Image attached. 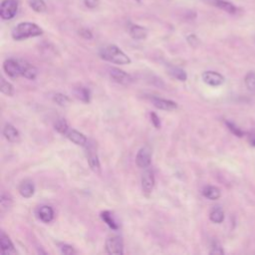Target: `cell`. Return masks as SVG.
I'll use <instances>...</instances> for the list:
<instances>
[{
    "label": "cell",
    "mask_w": 255,
    "mask_h": 255,
    "mask_svg": "<svg viewBox=\"0 0 255 255\" xmlns=\"http://www.w3.org/2000/svg\"><path fill=\"white\" fill-rule=\"evenodd\" d=\"M43 34V29L32 22H21L17 24L12 32V38L16 41H22L26 40L28 38H33V37H38Z\"/></svg>",
    "instance_id": "obj_1"
},
{
    "label": "cell",
    "mask_w": 255,
    "mask_h": 255,
    "mask_svg": "<svg viewBox=\"0 0 255 255\" xmlns=\"http://www.w3.org/2000/svg\"><path fill=\"white\" fill-rule=\"evenodd\" d=\"M100 57L105 61L117 65H128L131 63L130 58L114 44L102 48L100 50Z\"/></svg>",
    "instance_id": "obj_2"
},
{
    "label": "cell",
    "mask_w": 255,
    "mask_h": 255,
    "mask_svg": "<svg viewBox=\"0 0 255 255\" xmlns=\"http://www.w3.org/2000/svg\"><path fill=\"white\" fill-rule=\"evenodd\" d=\"M106 252L111 255H122L124 254V243L123 239L119 235H113L106 240Z\"/></svg>",
    "instance_id": "obj_3"
},
{
    "label": "cell",
    "mask_w": 255,
    "mask_h": 255,
    "mask_svg": "<svg viewBox=\"0 0 255 255\" xmlns=\"http://www.w3.org/2000/svg\"><path fill=\"white\" fill-rule=\"evenodd\" d=\"M18 11L17 0H3L0 6V17L2 20H11Z\"/></svg>",
    "instance_id": "obj_4"
},
{
    "label": "cell",
    "mask_w": 255,
    "mask_h": 255,
    "mask_svg": "<svg viewBox=\"0 0 255 255\" xmlns=\"http://www.w3.org/2000/svg\"><path fill=\"white\" fill-rule=\"evenodd\" d=\"M151 162V148L144 145L139 148L135 155V163L140 168H147Z\"/></svg>",
    "instance_id": "obj_5"
},
{
    "label": "cell",
    "mask_w": 255,
    "mask_h": 255,
    "mask_svg": "<svg viewBox=\"0 0 255 255\" xmlns=\"http://www.w3.org/2000/svg\"><path fill=\"white\" fill-rule=\"evenodd\" d=\"M3 70L8 77L13 79L21 76V66L19 60L7 59L3 63Z\"/></svg>",
    "instance_id": "obj_6"
},
{
    "label": "cell",
    "mask_w": 255,
    "mask_h": 255,
    "mask_svg": "<svg viewBox=\"0 0 255 255\" xmlns=\"http://www.w3.org/2000/svg\"><path fill=\"white\" fill-rule=\"evenodd\" d=\"M155 183V178H154V173L150 169L144 170V172L141 175V189L142 192L145 195H148L151 193Z\"/></svg>",
    "instance_id": "obj_7"
},
{
    "label": "cell",
    "mask_w": 255,
    "mask_h": 255,
    "mask_svg": "<svg viewBox=\"0 0 255 255\" xmlns=\"http://www.w3.org/2000/svg\"><path fill=\"white\" fill-rule=\"evenodd\" d=\"M109 74H110V77L112 78V80L118 84L128 85L131 82V77L128 73H126L125 71H123L119 68H115V67L110 68Z\"/></svg>",
    "instance_id": "obj_8"
},
{
    "label": "cell",
    "mask_w": 255,
    "mask_h": 255,
    "mask_svg": "<svg viewBox=\"0 0 255 255\" xmlns=\"http://www.w3.org/2000/svg\"><path fill=\"white\" fill-rule=\"evenodd\" d=\"M202 80L205 84L212 86V87H217L224 83V77L221 74L214 72V71L203 72Z\"/></svg>",
    "instance_id": "obj_9"
},
{
    "label": "cell",
    "mask_w": 255,
    "mask_h": 255,
    "mask_svg": "<svg viewBox=\"0 0 255 255\" xmlns=\"http://www.w3.org/2000/svg\"><path fill=\"white\" fill-rule=\"evenodd\" d=\"M86 153H87V160H88V163H89L91 169L95 173L101 174V172H102L101 163H100V159H99V156H98L96 150L92 146H89V147H87Z\"/></svg>",
    "instance_id": "obj_10"
},
{
    "label": "cell",
    "mask_w": 255,
    "mask_h": 255,
    "mask_svg": "<svg viewBox=\"0 0 255 255\" xmlns=\"http://www.w3.org/2000/svg\"><path fill=\"white\" fill-rule=\"evenodd\" d=\"M21 66V76L28 80H35L38 75V69L25 60H19Z\"/></svg>",
    "instance_id": "obj_11"
},
{
    "label": "cell",
    "mask_w": 255,
    "mask_h": 255,
    "mask_svg": "<svg viewBox=\"0 0 255 255\" xmlns=\"http://www.w3.org/2000/svg\"><path fill=\"white\" fill-rule=\"evenodd\" d=\"M150 100L152 105L156 109L163 110V111H173L177 109V104L171 100H166L158 97H152Z\"/></svg>",
    "instance_id": "obj_12"
},
{
    "label": "cell",
    "mask_w": 255,
    "mask_h": 255,
    "mask_svg": "<svg viewBox=\"0 0 255 255\" xmlns=\"http://www.w3.org/2000/svg\"><path fill=\"white\" fill-rule=\"evenodd\" d=\"M65 136L69 140L74 142L75 144L83 145V146H86L88 144L87 136L84 133H82L81 131H78V130H76L74 128H69L68 131L65 133Z\"/></svg>",
    "instance_id": "obj_13"
},
{
    "label": "cell",
    "mask_w": 255,
    "mask_h": 255,
    "mask_svg": "<svg viewBox=\"0 0 255 255\" xmlns=\"http://www.w3.org/2000/svg\"><path fill=\"white\" fill-rule=\"evenodd\" d=\"M0 246H1V253L3 255H10V254L17 253L14 247V244L3 231H1V234H0Z\"/></svg>",
    "instance_id": "obj_14"
},
{
    "label": "cell",
    "mask_w": 255,
    "mask_h": 255,
    "mask_svg": "<svg viewBox=\"0 0 255 255\" xmlns=\"http://www.w3.org/2000/svg\"><path fill=\"white\" fill-rule=\"evenodd\" d=\"M18 190L21 196H23L24 198H30L35 193V185L30 179H25L19 184Z\"/></svg>",
    "instance_id": "obj_15"
},
{
    "label": "cell",
    "mask_w": 255,
    "mask_h": 255,
    "mask_svg": "<svg viewBox=\"0 0 255 255\" xmlns=\"http://www.w3.org/2000/svg\"><path fill=\"white\" fill-rule=\"evenodd\" d=\"M128 34L134 40H143L147 36V30L139 25L131 24L128 27Z\"/></svg>",
    "instance_id": "obj_16"
},
{
    "label": "cell",
    "mask_w": 255,
    "mask_h": 255,
    "mask_svg": "<svg viewBox=\"0 0 255 255\" xmlns=\"http://www.w3.org/2000/svg\"><path fill=\"white\" fill-rule=\"evenodd\" d=\"M3 135L10 142H16L20 138V133L18 129L11 124H6L3 128Z\"/></svg>",
    "instance_id": "obj_17"
},
{
    "label": "cell",
    "mask_w": 255,
    "mask_h": 255,
    "mask_svg": "<svg viewBox=\"0 0 255 255\" xmlns=\"http://www.w3.org/2000/svg\"><path fill=\"white\" fill-rule=\"evenodd\" d=\"M38 215H39V218L45 222V223H49L53 220L54 218V210L51 206H48V205H43L39 208L38 210Z\"/></svg>",
    "instance_id": "obj_18"
},
{
    "label": "cell",
    "mask_w": 255,
    "mask_h": 255,
    "mask_svg": "<svg viewBox=\"0 0 255 255\" xmlns=\"http://www.w3.org/2000/svg\"><path fill=\"white\" fill-rule=\"evenodd\" d=\"M212 4L229 14H235L237 11V8L231 2L226 0H212Z\"/></svg>",
    "instance_id": "obj_19"
},
{
    "label": "cell",
    "mask_w": 255,
    "mask_h": 255,
    "mask_svg": "<svg viewBox=\"0 0 255 255\" xmlns=\"http://www.w3.org/2000/svg\"><path fill=\"white\" fill-rule=\"evenodd\" d=\"M202 194L204 197L210 199V200H216L220 197L221 192L220 189L213 185H207L202 189Z\"/></svg>",
    "instance_id": "obj_20"
},
{
    "label": "cell",
    "mask_w": 255,
    "mask_h": 255,
    "mask_svg": "<svg viewBox=\"0 0 255 255\" xmlns=\"http://www.w3.org/2000/svg\"><path fill=\"white\" fill-rule=\"evenodd\" d=\"M101 219L113 230H118L119 229V224L117 223V221L115 220V218L113 217V214L109 211V210H105L103 212H101Z\"/></svg>",
    "instance_id": "obj_21"
},
{
    "label": "cell",
    "mask_w": 255,
    "mask_h": 255,
    "mask_svg": "<svg viewBox=\"0 0 255 255\" xmlns=\"http://www.w3.org/2000/svg\"><path fill=\"white\" fill-rule=\"evenodd\" d=\"M74 94L75 96L80 100L82 101L83 103H89L90 100H91V93H90V90L88 88H85V87H78L74 90Z\"/></svg>",
    "instance_id": "obj_22"
},
{
    "label": "cell",
    "mask_w": 255,
    "mask_h": 255,
    "mask_svg": "<svg viewBox=\"0 0 255 255\" xmlns=\"http://www.w3.org/2000/svg\"><path fill=\"white\" fill-rule=\"evenodd\" d=\"M168 73L175 78L176 80L180 81V82H185L187 80V75L185 73L184 70H182L181 68L178 67H174V66H170L168 68Z\"/></svg>",
    "instance_id": "obj_23"
},
{
    "label": "cell",
    "mask_w": 255,
    "mask_h": 255,
    "mask_svg": "<svg viewBox=\"0 0 255 255\" xmlns=\"http://www.w3.org/2000/svg\"><path fill=\"white\" fill-rule=\"evenodd\" d=\"M209 218L214 223H221L224 220V212L220 207L216 206L210 211Z\"/></svg>",
    "instance_id": "obj_24"
},
{
    "label": "cell",
    "mask_w": 255,
    "mask_h": 255,
    "mask_svg": "<svg viewBox=\"0 0 255 255\" xmlns=\"http://www.w3.org/2000/svg\"><path fill=\"white\" fill-rule=\"evenodd\" d=\"M0 91L2 94L11 97L14 95V87L11 83H9L8 81H6L4 78H1V82H0Z\"/></svg>",
    "instance_id": "obj_25"
},
{
    "label": "cell",
    "mask_w": 255,
    "mask_h": 255,
    "mask_svg": "<svg viewBox=\"0 0 255 255\" xmlns=\"http://www.w3.org/2000/svg\"><path fill=\"white\" fill-rule=\"evenodd\" d=\"M29 5L37 13H44L47 11V5L44 0H30Z\"/></svg>",
    "instance_id": "obj_26"
},
{
    "label": "cell",
    "mask_w": 255,
    "mask_h": 255,
    "mask_svg": "<svg viewBox=\"0 0 255 255\" xmlns=\"http://www.w3.org/2000/svg\"><path fill=\"white\" fill-rule=\"evenodd\" d=\"M54 128H55V129H56L58 132H60V133H62V134H64V135H65V133L68 131V129L70 128L69 126H68L67 121H66L65 119H63V118L58 119V120L55 122Z\"/></svg>",
    "instance_id": "obj_27"
},
{
    "label": "cell",
    "mask_w": 255,
    "mask_h": 255,
    "mask_svg": "<svg viewBox=\"0 0 255 255\" xmlns=\"http://www.w3.org/2000/svg\"><path fill=\"white\" fill-rule=\"evenodd\" d=\"M53 100H54V102H55L56 104H58V105L61 106V107H67V106L70 104V99H69V97L66 96V95H64V94H61V93L56 94V95L54 96Z\"/></svg>",
    "instance_id": "obj_28"
},
{
    "label": "cell",
    "mask_w": 255,
    "mask_h": 255,
    "mask_svg": "<svg viewBox=\"0 0 255 255\" xmlns=\"http://www.w3.org/2000/svg\"><path fill=\"white\" fill-rule=\"evenodd\" d=\"M245 85L250 92H255V72H249L246 75Z\"/></svg>",
    "instance_id": "obj_29"
},
{
    "label": "cell",
    "mask_w": 255,
    "mask_h": 255,
    "mask_svg": "<svg viewBox=\"0 0 255 255\" xmlns=\"http://www.w3.org/2000/svg\"><path fill=\"white\" fill-rule=\"evenodd\" d=\"M0 204H1V210L4 211V210H7L11 204H12V198L9 194L3 192L1 194V199H0Z\"/></svg>",
    "instance_id": "obj_30"
},
{
    "label": "cell",
    "mask_w": 255,
    "mask_h": 255,
    "mask_svg": "<svg viewBox=\"0 0 255 255\" xmlns=\"http://www.w3.org/2000/svg\"><path fill=\"white\" fill-rule=\"evenodd\" d=\"M225 124H226L227 128H229V130H230L233 134H235L236 136H239V137L243 136L244 132H243L239 128H237L233 123H231V122H225Z\"/></svg>",
    "instance_id": "obj_31"
},
{
    "label": "cell",
    "mask_w": 255,
    "mask_h": 255,
    "mask_svg": "<svg viewBox=\"0 0 255 255\" xmlns=\"http://www.w3.org/2000/svg\"><path fill=\"white\" fill-rule=\"evenodd\" d=\"M60 250H61V252L63 254H66V255H71V254H75L76 253V251H75L73 246L65 244V243L60 245Z\"/></svg>",
    "instance_id": "obj_32"
},
{
    "label": "cell",
    "mask_w": 255,
    "mask_h": 255,
    "mask_svg": "<svg viewBox=\"0 0 255 255\" xmlns=\"http://www.w3.org/2000/svg\"><path fill=\"white\" fill-rule=\"evenodd\" d=\"M209 254H220V255H222V254H224V251H223V249H222V247L219 243L213 242L212 245H211V249L209 251Z\"/></svg>",
    "instance_id": "obj_33"
},
{
    "label": "cell",
    "mask_w": 255,
    "mask_h": 255,
    "mask_svg": "<svg viewBox=\"0 0 255 255\" xmlns=\"http://www.w3.org/2000/svg\"><path fill=\"white\" fill-rule=\"evenodd\" d=\"M149 116H150V121H151V124L153 125V127L155 128H160V120H159L158 116L153 112H151Z\"/></svg>",
    "instance_id": "obj_34"
},
{
    "label": "cell",
    "mask_w": 255,
    "mask_h": 255,
    "mask_svg": "<svg viewBox=\"0 0 255 255\" xmlns=\"http://www.w3.org/2000/svg\"><path fill=\"white\" fill-rule=\"evenodd\" d=\"M186 40H187V42H188V44L191 46V47H196L197 45H198V43H199V41H198V38L195 36V35H188L187 36V38H186Z\"/></svg>",
    "instance_id": "obj_35"
},
{
    "label": "cell",
    "mask_w": 255,
    "mask_h": 255,
    "mask_svg": "<svg viewBox=\"0 0 255 255\" xmlns=\"http://www.w3.org/2000/svg\"><path fill=\"white\" fill-rule=\"evenodd\" d=\"M79 34L81 35V37H83V38H85V39H87V40H90V39L93 38V34L91 33V31L88 30V29H86V28L81 29V30L79 31Z\"/></svg>",
    "instance_id": "obj_36"
},
{
    "label": "cell",
    "mask_w": 255,
    "mask_h": 255,
    "mask_svg": "<svg viewBox=\"0 0 255 255\" xmlns=\"http://www.w3.org/2000/svg\"><path fill=\"white\" fill-rule=\"evenodd\" d=\"M84 3L88 8L93 9V8H96L99 5L100 0H84Z\"/></svg>",
    "instance_id": "obj_37"
},
{
    "label": "cell",
    "mask_w": 255,
    "mask_h": 255,
    "mask_svg": "<svg viewBox=\"0 0 255 255\" xmlns=\"http://www.w3.org/2000/svg\"><path fill=\"white\" fill-rule=\"evenodd\" d=\"M248 140L251 145L255 146V133H251L248 135Z\"/></svg>",
    "instance_id": "obj_38"
}]
</instances>
